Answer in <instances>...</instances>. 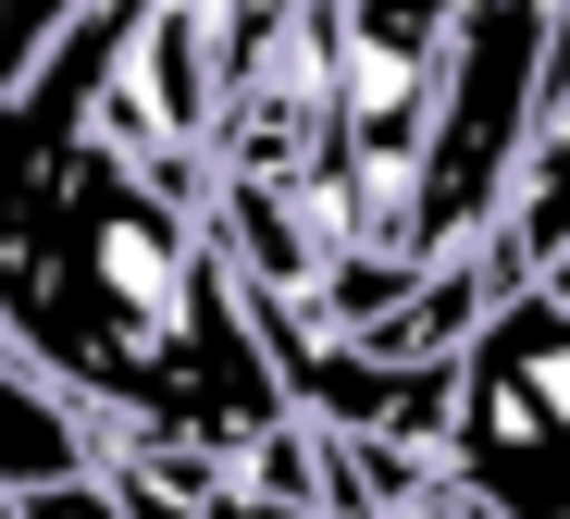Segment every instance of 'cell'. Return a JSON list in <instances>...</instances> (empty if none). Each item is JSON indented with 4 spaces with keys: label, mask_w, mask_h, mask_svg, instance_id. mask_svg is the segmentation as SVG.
Here are the masks:
<instances>
[{
    "label": "cell",
    "mask_w": 570,
    "mask_h": 519,
    "mask_svg": "<svg viewBox=\"0 0 570 519\" xmlns=\"http://www.w3.org/2000/svg\"><path fill=\"white\" fill-rule=\"evenodd\" d=\"M533 285H558V297H570V248H558V260H546V272H533Z\"/></svg>",
    "instance_id": "cell-6"
},
{
    "label": "cell",
    "mask_w": 570,
    "mask_h": 519,
    "mask_svg": "<svg viewBox=\"0 0 570 519\" xmlns=\"http://www.w3.org/2000/svg\"><path fill=\"white\" fill-rule=\"evenodd\" d=\"M446 495L484 519L570 507V297L521 285L446 359Z\"/></svg>",
    "instance_id": "cell-2"
},
{
    "label": "cell",
    "mask_w": 570,
    "mask_h": 519,
    "mask_svg": "<svg viewBox=\"0 0 570 519\" xmlns=\"http://www.w3.org/2000/svg\"><path fill=\"white\" fill-rule=\"evenodd\" d=\"M62 470H100V421L75 396H50L13 347H0V495L13 482H62Z\"/></svg>",
    "instance_id": "cell-3"
},
{
    "label": "cell",
    "mask_w": 570,
    "mask_h": 519,
    "mask_svg": "<svg viewBox=\"0 0 570 519\" xmlns=\"http://www.w3.org/2000/svg\"><path fill=\"white\" fill-rule=\"evenodd\" d=\"M533 272L570 248V50H558V87H546V124H533V161H521V186H509V223H497Z\"/></svg>",
    "instance_id": "cell-4"
},
{
    "label": "cell",
    "mask_w": 570,
    "mask_h": 519,
    "mask_svg": "<svg viewBox=\"0 0 570 519\" xmlns=\"http://www.w3.org/2000/svg\"><path fill=\"white\" fill-rule=\"evenodd\" d=\"M0 519H112V495H100V470H62V482H13Z\"/></svg>",
    "instance_id": "cell-5"
},
{
    "label": "cell",
    "mask_w": 570,
    "mask_h": 519,
    "mask_svg": "<svg viewBox=\"0 0 570 519\" xmlns=\"http://www.w3.org/2000/svg\"><path fill=\"white\" fill-rule=\"evenodd\" d=\"M570 50V0H459L446 50H434V99L410 137V248L459 260L471 236L509 223V186L533 161L546 87Z\"/></svg>",
    "instance_id": "cell-1"
}]
</instances>
